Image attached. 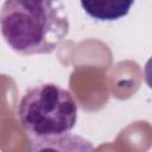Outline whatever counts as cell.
Returning a JSON list of instances; mask_svg holds the SVG:
<instances>
[{"mask_svg": "<svg viewBox=\"0 0 152 152\" xmlns=\"http://www.w3.org/2000/svg\"><path fill=\"white\" fill-rule=\"evenodd\" d=\"M133 1L125 0H95V1H81V6L87 14L91 18L101 21H112L121 17H125Z\"/></svg>", "mask_w": 152, "mask_h": 152, "instance_id": "obj_4", "label": "cell"}, {"mask_svg": "<svg viewBox=\"0 0 152 152\" xmlns=\"http://www.w3.org/2000/svg\"><path fill=\"white\" fill-rule=\"evenodd\" d=\"M31 152H94V146L81 135L65 133L34 139L31 145Z\"/></svg>", "mask_w": 152, "mask_h": 152, "instance_id": "obj_3", "label": "cell"}, {"mask_svg": "<svg viewBox=\"0 0 152 152\" xmlns=\"http://www.w3.org/2000/svg\"><path fill=\"white\" fill-rule=\"evenodd\" d=\"M77 112L74 95L56 83L31 88L18 106L20 125L34 139L70 133L76 125Z\"/></svg>", "mask_w": 152, "mask_h": 152, "instance_id": "obj_2", "label": "cell"}, {"mask_svg": "<svg viewBox=\"0 0 152 152\" xmlns=\"http://www.w3.org/2000/svg\"><path fill=\"white\" fill-rule=\"evenodd\" d=\"M144 76L147 86L152 89V57L146 62L145 68H144Z\"/></svg>", "mask_w": 152, "mask_h": 152, "instance_id": "obj_5", "label": "cell"}, {"mask_svg": "<svg viewBox=\"0 0 152 152\" xmlns=\"http://www.w3.org/2000/svg\"><path fill=\"white\" fill-rule=\"evenodd\" d=\"M69 27L61 1L6 0L1 7L2 38L21 56L51 53L68 36Z\"/></svg>", "mask_w": 152, "mask_h": 152, "instance_id": "obj_1", "label": "cell"}]
</instances>
